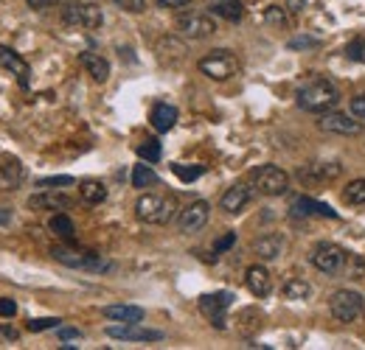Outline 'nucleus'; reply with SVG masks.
Masks as SVG:
<instances>
[{
  "mask_svg": "<svg viewBox=\"0 0 365 350\" xmlns=\"http://www.w3.org/2000/svg\"><path fill=\"white\" fill-rule=\"evenodd\" d=\"M178 31H180L185 40H208L211 34H217V23L208 14L188 11V14L178 17Z\"/></svg>",
  "mask_w": 365,
  "mask_h": 350,
  "instance_id": "8",
  "label": "nucleus"
},
{
  "mask_svg": "<svg viewBox=\"0 0 365 350\" xmlns=\"http://www.w3.org/2000/svg\"><path fill=\"white\" fill-rule=\"evenodd\" d=\"M250 179H253V188L264 196H281L289 191V174L278 166H259Z\"/></svg>",
  "mask_w": 365,
  "mask_h": 350,
  "instance_id": "6",
  "label": "nucleus"
},
{
  "mask_svg": "<svg viewBox=\"0 0 365 350\" xmlns=\"http://www.w3.org/2000/svg\"><path fill=\"white\" fill-rule=\"evenodd\" d=\"M79 196H82L88 205H101V202L107 199V188H104V182H98V179H85V182L79 185Z\"/></svg>",
  "mask_w": 365,
  "mask_h": 350,
  "instance_id": "28",
  "label": "nucleus"
},
{
  "mask_svg": "<svg viewBox=\"0 0 365 350\" xmlns=\"http://www.w3.org/2000/svg\"><path fill=\"white\" fill-rule=\"evenodd\" d=\"M320 129L334 132V134H346V137H357L363 132V124L351 121V115H343V112H323L320 115Z\"/></svg>",
  "mask_w": 365,
  "mask_h": 350,
  "instance_id": "15",
  "label": "nucleus"
},
{
  "mask_svg": "<svg viewBox=\"0 0 365 350\" xmlns=\"http://www.w3.org/2000/svg\"><path fill=\"white\" fill-rule=\"evenodd\" d=\"M110 339H121V342H160L163 334L152 331V328H140L138 322H121V325H110L107 328Z\"/></svg>",
  "mask_w": 365,
  "mask_h": 350,
  "instance_id": "12",
  "label": "nucleus"
},
{
  "mask_svg": "<svg viewBox=\"0 0 365 350\" xmlns=\"http://www.w3.org/2000/svg\"><path fill=\"white\" fill-rule=\"evenodd\" d=\"M79 59H82V68L88 70V76H91L93 82L104 85V82L110 79V62H107L104 56H98V53H93V51H85Z\"/></svg>",
  "mask_w": 365,
  "mask_h": 350,
  "instance_id": "22",
  "label": "nucleus"
},
{
  "mask_svg": "<svg viewBox=\"0 0 365 350\" xmlns=\"http://www.w3.org/2000/svg\"><path fill=\"white\" fill-rule=\"evenodd\" d=\"M31 9H48V6H56L59 0H26Z\"/></svg>",
  "mask_w": 365,
  "mask_h": 350,
  "instance_id": "44",
  "label": "nucleus"
},
{
  "mask_svg": "<svg viewBox=\"0 0 365 350\" xmlns=\"http://www.w3.org/2000/svg\"><path fill=\"white\" fill-rule=\"evenodd\" d=\"M149 185H158V174L149 166H135L133 169V188H149Z\"/></svg>",
  "mask_w": 365,
  "mask_h": 350,
  "instance_id": "29",
  "label": "nucleus"
},
{
  "mask_svg": "<svg viewBox=\"0 0 365 350\" xmlns=\"http://www.w3.org/2000/svg\"><path fill=\"white\" fill-rule=\"evenodd\" d=\"M175 211V196L163 193H143L135 202V216L146 224H169Z\"/></svg>",
  "mask_w": 365,
  "mask_h": 350,
  "instance_id": "2",
  "label": "nucleus"
},
{
  "mask_svg": "<svg viewBox=\"0 0 365 350\" xmlns=\"http://www.w3.org/2000/svg\"><path fill=\"white\" fill-rule=\"evenodd\" d=\"M245 283H247V289H250L253 297H267V295L273 292V275H270V269L262 266V263L247 266V272H245Z\"/></svg>",
  "mask_w": 365,
  "mask_h": 350,
  "instance_id": "16",
  "label": "nucleus"
},
{
  "mask_svg": "<svg viewBox=\"0 0 365 350\" xmlns=\"http://www.w3.org/2000/svg\"><path fill=\"white\" fill-rule=\"evenodd\" d=\"M56 331H59V339H62V342H71V339H79V336H82L79 328H62V325H59Z\"/></svg>",
  "mask_w": 365,
  "mask_h": 350,
  "instance_id": "40",
  "label": "nucleus"
},
{
  "mask_svg": "<svg viewBox=\"0 0 365 350\" xmlns=\"http://www.w3.org/2000/svg\"><path fill=\"white\" fill-rule=\"evenodd\" d=\"M149 121H152V127L158 132H169L178 124V107H172V104H155Z\"/></svg>",
  "mask_w": 365,
  "mask_h": 350,
  "instance_id": "23",
  "label": "nucleus"
},
{
  "mask_svg": "<svg viewBox=\"0 0 365 350\" xmlns=\"http://www.w3.org/2000/svg\"><path fill=\"white\" fill-rule=\"evenodd\" d=\"M233 303V295L230 292H214V295H202L200 297V311H202V317L205 319H211V325L214 328H225V322H228V317H225V311L230 308Z\"/></svg>",
  "mask_w": 365,
  "mask_h": 350,
  "instance_id": "9",
  "label": "nucleus"
},
{
  "mask_svg": "<svg viewBox=\"0 0 365 350\" xmlns=\"http://www.w3.org/2000/svg\"><path fill=\"white\" fill-rule=\"evenodd\" d=\"M320 40H312V37H295L289 40V48H318Z\"/></svg>",
  "mask_w": 365,
  "mask_h": 350,
  "instance_id": "41",
  "label": "nucleus"
},
{
  "mask_svg": "<svg viewBox=\"0 0 365 350\" xmlns=\"http://www.w3.org/2000/svg\"><path fill=\"white\" fill-rule=\"evenodd\" d=\"M264 23H270V26H287V14H284V9L281 6H270L267 11H264Z\"/></svg>",
  "mask_w": 365,
  "mask_h": 350,
  "instance_id": "35",
  "label": "nucleus"
},
{
  "mask_svg": "<svg viewBox=\"0 0 365 350\" xmlns=\"http://www.w3.org/2000/svg\"><path fill=\"white\" fill-rule=\"evenodd\" d=\"M23 176L26 171L14 157H0V193L17 191L23 185Z\"/></svg>",
  "mask_w": 365,
  "mask_h": 350,
  "instance_id": "20",
  "label": "nucleus"
},
{
  "mask_svg": "<svg viewBox=\"0 0 365 350\" xmlns=\"http://www.w3.org/2000/svg\"><path fill=\"white\" fill-rule=\"evenodd\" d=\"M309 261L312 266L323 272V275H337L346 261H349V253L340 247V244H331V241H320L318 247L312 250V255H309Z\"/></svg>",
  "mask_w": 365,
  "mask_h": 350,
  "instance_id": "7",
  "label": "nucleus"
},
{
  "mask_svg": "<svg viewBox=\"0 0 365 350\" xmlns=\"http://www.w3.org/2000/svg\"><path fill=\"white\" fill-rule=\"evenodd\" d=\"M365 311V297L360 292H351V289H337L331 297H329V314L337 319V322H354L360 319Z\"/></svg>",
  "mask_w": 365,
  "mask_h": 350,
  "instance_id": "3",
  "label": "nucleus"
},
{
  "mask_svg": "<svg viewBox=\"0 0 365 350\" xmlns=\"http://www.w3.org/2000/svg\"><path fill=\"white\" fill-rule=\"evenodd\" d=\"M0 65L11 73V76H17V82L23 85V88H29V76H31V68H29V62L17 53V51H11V48H6V45H0Z\"/></svg>",
  "mask_w": 365,
  "mask_h": 350,
  "instance_id": "18",
  "label": "nucleus"
},
{
  "mask_svg": "<svg viewBox=\"0 0 365 350\" xmlns=\"http://www.w3.org/2000/svg\"><path fill=\"white\" fill-rule=\"evenodd\" d=\"M233 244H236V233H225V235L217 241V247H214V250H217V253H225V250H230Z\"/></svg>",
  "mask_w": 365,
  "mask_h": 350,
  "instance_id": "39",
  "label": "nucleus"
},
{
  "mask_svg": "<svg viewBox=\"0 0 365 350\" xmlns=\"http://www.w3.org/2000/svg\"><path fill=\"white\" fill-rule=\"evenodd\" d=\"M284 250H287V238H284L281 233H264V235H259V238L253 241V253H256L262 261H275V258H281Z\"/></svg>",
  "mask_w": 365,
  "mask_h": 350,
  "instance_id": "17",
  "label": "nucleus"
},
{
  "mask_svg": "<svg viewBox=\"0 0 365 350\" xmlns=\"http://www.w3.org/2000/svg\"><path fill=\"white\" fill-rule=\"evenodd\" d=\"M53 185H73V176H43V179H37V188H53Z\"/></svg>",
  "mask_w": 365,
  "mask_h": 350,
  "instance_id": "36",
  "label": "nucleus"
},
{
  "mask_svg": "<svg viewBox=\"0 0 365 350\" xmlns=\"http://www.w3.org/2000/svg\"><path fill=\"white\" fill-rule=\"evenodd\" d=\"M340 174H343V166L334 163V160H315V163H307V166L298 169V179L304 185H326Z\"/></svg>",
  "mask_w": 365,
  "mask_h": 350,
  "instance_id": "10",
  "label": "nucleus"
},
{
  "mask_svg": "<svg viewBox=\"0 0 365 350\" xmlns=\"http://www.w3.org/2000/svg\"><path fill=\"white\" fill-rule=\"evenodd\" d=\"M250 199H253V188L245 185V182H236V185H230L228 191L222 193L220 208H222L225 213H230V216H236V213H242V211L250 205Z\"/></svg>",
  "mask_w": 365,
  "mask_h": 350,
  "instance_id": "14",
  "label": "nucleus"
},
{
  "mask_svg": "<svg viewBox=\"0 0 365 350\" xmlns=\"http://www.w3.org/2000/svg\"><path fill=\"white\" fill-rule=\"evenodd\" d=\"M17 314V303L11 297H0V317H14Z\"/></svg>",
  "mask_w": 365,
  "mask_h": 350,
  "instance_id": "38",
  "label": "nucleus"
},
{
  "mask_svg": "<svg viewBox=\"0 0 365 350\" xmlns=\"http://www.w3.org/2000/svg\"><path fill=\"white\" fill-rule=\"evenodd\" d=\"M115 6H121L124 11H133V14H140L146 9V0H113Z\"/></svg>",
  "mask_w": 365,
  "mask_h": 350,
  "instance_id": "37",
  "label": "nucleus"
},
{
  "mask_svg": "<svg viewBox=\"0 0 365 350\" xmlns=\"http://www.w3.org/2000/svg\"><path fill=\"white\" fill-rule=\"evenodd\" d=\"M48 227H51V233H53V235H59L62 241H68V244H73V241H76V227H73V221L68 219L65 213L51 216Z\"/></svg>",
  "mask_w": 365,
  "mask_h": 350,
  "instance_id": "27",
  "label": "nucleus"
},
{
  "mask_svg": "<svg viewBox=\"0 0 365 350\" xmlns=\"http://www.w3.org/2000/svg\"><path fill=\"white\" fill-rule=\"evenodd\" d=\"M295 104L301 110H307V112L323 115V112H331L340 104V90H337L334 82H329V79H309L307 85L298 88Z\"/></svg>",
  "mask_w": 365,
  "mask_h": 350,
  "instance_id": "1",
  "label": "nucleus"
},
{
  "mask_svg": "<svg viewBox=\"0 0 365 350\" xmlns=\"http://www.w3.org/2000/svg\"><path fill=\"white\" fill-rule=\"evenodd\" d=\"M211 11H214L217 17L230 20V23H239V20L245 17V6H242V0H217V3H211Z\"/></svg>",
  "mask_w": 365,
  "mask_h": 350,
  "instance_id": "26",
  "label": "nucleus"
},
{
  "mask_svg": "<svg viewBox=\"0 0 365 350\" xmlns=\"http://www.w3.org/2000/svg\"><path fill=\"white\" fill-rule=\"evenodd\" d=\"M172 171L180 176L182 182H194V179H200V176L205 174V166H182V163H175Z\"/></svg>",
  "mask_w": 365,
  "mask_h": 350,
  "instance_id": "31",
  "label": "nucleus"
},
{
  "mask_svg": "<svg viewBox=\"0 0 365 350\" xmlns=\"http://www.w3.org/2000/svg\"><path fill=\"white\" fill-rule=\"evenodd\" d=\"M292 213L295 216H315V219H337V211L326 202H318L312 196H298L292 202Z\"/></svg>",
  "mask_w": 365,
  "mask_h": 350,
  "instance_id": "19",
  "label": "nucleus"
},
{
  "mask_svg": "<svg viewBox=\"0 0 365 350\" xmlns=\"http://www.w3.org/2000/svg\"><path fill=\"white\" fill-rule=\"evenodd\" d=\"M197 68H200L202 76H208V79H214V82H225V79H230V76L239 70V62H236L233 51L217 48V51H211L208 56H202Z\"/></svg>",
  "mask_w": 365,
  "mask_h": 350,
  "instance_id": "4",
  "label": "nucleus"
},
{
  "mask_svg": "<svg viewBox=\"0 0 365 350\" xmlns=\"http://www.w3.org/2000/svg\"><path fill=\"white\" fill-rule=\"evenodd\" d=\"M346 56L351 62H365V37H357V40L346 45Z\"/></svg>",
  "mask_w": 365,
  "mask_h": 350,
  "instance_id": "33",
  "label": "nucleus"
},
{
  "mask_svg": "<svg viewBox=\"0 0 365 350\" xmlns=\"http://www.w3.org/2000/svg\"><path fill=\"white\" fill-rule=\"evenodd\" d=\"M59 322H62V319H56V317H43V319H31V322H29V331H31V334H40V331H51V328H59Z\"/></svg>",
  "mask_w": 365,
  "mask_h": 350,
  "instance_id": "34",
  "label": "nucleus"
},
{
  "mask_svg": "<svg viewBox=\"0 0 365 350\" xmlns=\"http://www.w3.org/2000/svg\"><path fill=\"white\" fill-rule=\"evenodd\" d=\"M191 0H158V6H163V9H185Z\"/></svg>",
  "mask_w": 365,
  "mask_h": 350,
  "instance_id": "43",
  "label": "nucleus"
},
{
  "mask_svg": "<svg viewBox=\"0 0 365 350\" xmlns=\"http://www.w3.org/2000/svg\"><path fill=\"white\" fill-rule=\"evenodd\" d=\"M138 154H140L143 160H149V163H158V160H160V143H158L155 137H149V140H143V143L138 146Z\"/></svg>",
  "mask_w": 365,
  "mask_h": 350,
  "instance_id": "32",
  "label": "nucleus"
},
{
  "mask_svg": "<svg viewBox=\"0 0 365 350\" xmlns=\"http://www.w3.org/2000/svg\"><path fill=\"white\" fill-rule=\"evenodd\" d=\"M101 314H104L107 319H113V322H140V319H143V308H140V306H127V303L107 306Z\"/></svg>",
  "mask_w": 365,
  "mask_h": 350,
  "instance_id": "25",
  "label": "nucleus"
},
{
  "mask_svg": "<svg viewBox=\"0 0 365 350\" xmlns=\"http://www.w3.org/2000/svg\"><path fill=\"white\" fill-rule=\"evenodd\" d=\"M346 202L349 205H365V179H351L346 185Z\"/></svg>",
  "mask_w": 365,
  "mask_h": 350,
  "instance_id": "30",
  "label": "nucleus"
},
{
  "mask_svg": "<svg viewBox=\"0 0 365 350\" xmlns=\"http://www.w3.org/2000/svg\"><path fill=\"white\" fill-rule=\"evenodd\" d=\"M208 216H211V205L202 202V199H197V202H191L188 208H182L178 224H180L182 233H200V230L208 224Z\"/></svg>",
  "mask_w": 365,
  "mask_h": 350,
  "instance_id": "13",
  "label": "nucleus"
},
{
  "mask_svg": "<svg viewBox=\"0 0 365 350\" xmlns=\"http://www.w3.org/2000/svg\"><path fill=\"white\" fill-rule=\"evenodd\" d=\"M0 336H6V339H11V342H14V339H17L20 334H17L14 328H3V325H0Z\"/></svg>",
  "mask_w": 365,
  "mask_h": 350,
  "instance_id": "45",
  "label": "nucleus"
},
{
  "mask_svg": "<svg viewBox=\"0 0 365 350\" xmlns=\"http://www.w3.org/2000/svg\"><path fill=\"white\" fill-rule=\"evenodd\" d=\"M51 258L71 269H88V272H107L110 261H104L101 255H96L91 250H68V247H53L51 250Z\"/></svg>",
  "mask_w": 365,
  "mask_h": 350,
  "instance_id": "5",
  "label": "nucleus"
},
{
  "mask_svg": "<svg viewBox=\"0 0 365 350\" xmlns=\"http://www.w3.org/2000/svg\"><path fill=\"white\" fill-rule=\"evenodd\" d=\"M29 208H34V211H68L71 199L59 191H43V193H34L29 199Z\"/></svg>",
  "mask_w": 365,
  "mask_h": 350,
  "instance_id": "21",
  "label": "nucleus"
},
{
  "mask_svg": "<svg viewBox=\"0 0 365 350\" xmlns=\"http://www.w3.org/2000/svg\"><path fill=\"white\" fill-rule=\"evenodd\" d=\"M281 295L292 303H301V300H309L312 297V286L304 280V277H287L284 286H281Z\"/></svg>",
  "mask_w": 365,
  "mask_h": 350,
  "instance_id": "24",
  "label": "nucleus"
},
{
  "mask_svg": "<svg viewBox=\"0 0 365 350\" xmlns=\"http://www.w3.org/2000/svg\"><path fill=\"white\" fill-rule=\"evenodd\" d=\"M62 20L68 23V26H82V28H101V23H104V14H101V9L96 6V3H85V6H68L65 11H62Z\"/></svg>",
  "mask_w": 365,
  "mask_h": 350,
  "instance_id": "11",
  "label": "nucleus"
},
{
  "mask_svg": "<svg viewBox=\"0 0 365 350\" xmlns=\"http://www.w3.org/2000/svg\"><path fill=\"white\" fill-rule=\"evenodd\" d=\"M11 221V211L9 208H0V224H9Z\"/></svg>",
  "mask_w": 365,
  "mask_h": 350,
  "instance_id": "46",
  "label": "nucleus"
},
{
  "mask_svg": "<svg viewBox=\"0 0 365 350\" xmlns=\"http://www.w3.org/2000/svg\"><path fill=\"white\" fill-rule=\"evenodd\" d=\"M351 112H354L357 118H365V95H357V98L351 101Z\"/></svg>",
  "mask_w": 365,
  "mask_h": 350,
  "instance_id": "42",
  "label": "nucleus"
}]
</instances>
